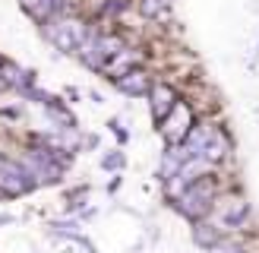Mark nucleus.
Here are the masks:
<instances>
[{"mask_svg": "<svg viewBox=\"0 0 259 253\" xmlns=\"http://www.w3.org/2000/svg\"><path fill=\"white\" fill-rule=\"evenodd\" d=\"M184 143H187L193 158H202V161H209V164H218V161H225L231 155V139L225 136L222 126H215V123L193 126Z\"/></svg>", "mask_w": 259, "mask_h": 253, "instance_id": "1", "label": "nucleus"}, {"mask_svg": "<svg viewBox=\"0 0 259 253\" xmlns=\"http://www.w3.org/2000/svg\"><path fill=\"white\" fill-rule=\"evenodd\" d=\"M89 32H92V29L85 25V19L70 16V13H60V16H54V19H48V22H45V35H48V41L54 45L60 54H76V51L85 45Z\"/></svg>", "mask_w": 259, "mask_h": 253, "instance_id": "2", "label": "nucleus"}, {"mask_svg": "<svg viewBox=\"0 0 259 253\" xmlns=\"http://www.w3.org/2000/svg\"><path fill=\"white\" fill-rule=\"evenodd\" d=\"M174 206H177L180 215H187L190 222L205 219V215L212 212V206H215V181H212V174L202 177V181H196V184H190V187H184L174 196Z\"/></svg>", "mask_w": 259, "mask_h": 253, "instance_id": "3", "label": "nucleus"}, {"mask_svg": "<svg viewBox=\"0 0 259 253\" xmlns=\"http://www.w3.org/2000/svg\"><path fill=\"white\" fill-rule=\"evenodd\" d=\"M32 190H38V187H35V181H32V174L25 171L16 158L0 155V196L16 199V196L32 193Z\"/></svg>", "mask_w": 259, "mask_h": 253, "instance_id": "4", "label": "nucleus"}, {"mask_svg": "<svg viewBox=\"0 0 259 253\" xmlns=\"http://www.w3.org/2000/svg\"><path fill=\"white\" fill-rule=\"evenodd\" d=\"M190 130H193V111H190V105L177 101L171 108V114L161 120V136H164L167 146H177V143H184L190 136Z\"/></svg>", "mask_w": 259, "mask_h": 253, "instance_id": "5", "label": "nucleus"}, {"mask_svg": "<svg viewBox=\"0 0 259 253\" xmlns=\"http://www.w3.org/2000/svg\"><path fill=\"white\" fill-rule=\"evenodd\" d=\"M247 215H250V206L243 199H225V202H218V219L212 225L218 231H231V228H240L247 222Z\"/></svg>", "mask_w": 259, "mask_h": 253, "instance_id": "6", "label": "nucleus"}, {"mask_svg": "<svg viewBox=\"0 0 259 253\" xmlns=\"http://www.w3.org/2000/svg\"><path fill=\"white\" fill-rule=\"evenodd\" d=\"M149 101H152V117L161 123L180 98H177V92H174L167 82H152V89H149Z\"/></svg>", "mask_w": 259, "mask_h": 253, "instance_id": "7", "label": "nucleus"}, {"mask_svg": "<svg viewBox=\"0 0 259 253\" xmlns=\"http://www.w3.org/2000/svg\"><path fill=\"white\" fill-rule=\"evenodd\" d=\"M114 86L120 89L123 95H149V89H152V79L146 76V70H130V73H123V76H117V79H114Z\"/></svg>", "mask_w": 259, "mask_h": 253, "instance_id": "8", "label": "nucleus"}, {"mask_svg": "<svg viewBox=\"0 0 259 253\" xmlns=\"http://www.w3.org/2000/svg\"><path fill=\"white\" fill-rule=\"evenodd\" d=\"M22 7H25V13H29L32 19H38L45 25L48 19H54V16L63 13V0H22Z\"/></svg>", "mask_w": 259, "mask_h": 253, "instance_id": "9", "label": "nucleus"}, {"mask_svg": "<svg viewBox=\"0 0 259 253\" xmlns=\"http://www.w3.org/2000/svg\"><path fill=\"white\" fill-rule=\"evenodd\" d=\"M193 225H196V228H193V237H196V244H199V247L209 250L212 244H218V240H222V231H218L212 222L199 219V222H193Z\"/></svg>", "mask_w": 259, "mask_h": 253, "instance_id": "10", "label": "nucleus"}, {"mask_svg": "<svg viewBox=\"0 0 259 253\" xmlns=\"http://www.w3.org/2000/svg\"><path fill=\"white\" fill-rule=\"evenodd\" d=\"M139 13L146 19H171V0H139Z\"/></svg>", "mask_w": 259, "mask_h": 253, "instance_id": "11", "label": "nucleus"}, {"mask_svg": "<svg viewBox=\"0 0 259 253\" xmlns=\"http://www.w3.org/2000/svg\"><path fill=\"white\" fill-rule=\"evenodd\" d=\"M209 253H243V250L234 244V240H218V244L209 247Z\"/></svg>", "mask_w": 259, "mask_h": 253, "instance_id": "12", "label": "nucleus"}, {"mask_svg": "<svg viewBox=\"0 0 259 253\" xmlns=\"http://www.w3.org/2000/svg\"><path fill=\"white\" fill-rule=\"evenodd\" d=\"M101 164H105V168H120L123 158L120 155H105V158H101Z\"/></svg>", "mask_w": 259, "mask_h": 253, "instance_id": "13", "label": "nucleus"}, {"mask_svg": "<svg viewBox=\"0 0 259 253\" xmlns=\"http://www.w3.org/2000/svg\"><path fill=\"white\" fill-rule=\"evenodd\" d=\"M7 222H13V219H10V215H0V225H7Z\"/></svg>", "mask_w": 259, "mask_h": 253, "instance_id": "14", "label": "nucleus"}]
</instances>
